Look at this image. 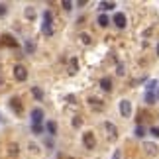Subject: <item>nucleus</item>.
Listing matches in <instances>:
<instances>
[{"label": "nucleus", "instance_id": "31", "mask_svg": "<svg viewBox=\"0 0 159 159\" xmlns=\"http://www.w3.org/2000/svg\"><path fill=\"white\" fill-rule=\"evenodd\" d=\"M122 157V153H120V149H116L114 151V155H112V159H120Z\"/></svg>", "mask_w": 159, "mask_h": 159}, {"label": "nucleus", "instance_id": "12", "mask_svg": "<svg viewBox=\"0 0 159 159\" xmlns=\"http://www.w3.org/2000/svg\"><path fill=\"white\" fill-rule=\"evenodd\" d=\"M157 89V79H149V81H145V93H153Z\"/></svg>", "mask_w": 159, "mask_h": 159}, {"label": "nucleus", "instance_id": "35", "mask_svg": "<svg viewBox=\"0 0 159 159\" xmlns=\"http://www.w3.org/2000/svg\"><path fill=\"white\" fill-rule=\"evenodd\" d=\"M157 96H159V94H157Z\"/></svg>", "mask_w": 159, "mask_h": 159}, {"label": "nucleus", "instance_id": "19", "mask_svg": "<svg viewBox=\"0 0 159 159\" xmlns=\"http://www.w3.org/2000/svg\"><path fill=\"white\" fill-rule=\"evenodd\" d=\"M32 132L35 134V136H39V134H43V126L41 124H32Z\"/></svg>", "mask_w": 159, "mask_h": 159}, {"label": "nucleus", "instance_id": "6", "mask_svg": "<svg viewBox=\"0 0 159 159\" xmlns=\"http://www.w3.org/2000/svg\"><path fill=\"white\" fill-rule=\"evenodd\" d=\"M8 104H10V108H12V110H14V112H16V114H22V112H24V106H22V100H20V98H18V96H12V98H10V102H8Z\"/></svg>", "mask_w": 159, "mask_h": 159}, {"label": "nucleus", "instance_id": "4", "mask_svg": "<svg viewBox=\"0 0 159 159\" xmlns=\"http://www.w3.org/2000/svg\"><path fill=\"white\" fill-rule=\"evenodd\" d=\"M118 108H120V114L122 116H124V118H130V116H132V102L130 100H120L118 102Z\"/></svg>", "mask_w": 159, "mask_h": 159}, {"label": "nucleus", "instance_id": "7", "mask_svg": "<svg viewBox=\"0 0 159 159\" xmlns=\"http://www.w3.org/2000/svg\"><path fill=\"white\" fill-rule=\"evenodd\" d=\"M104 130H106V134H108L110 139H116V138H118V128H116L112 122H104Z\"/></svg>", "mask_w": 159, "mask_h": 159}, {"label": "nucleus", "instance_id": "16", "mask_svg": "<svg viewBox=\"0 0 159 159\" xmlns=\"http://www.w3.org/2000/svg\"><path fill=\"white\" fill-rule=\"evenodd\" d=\"M108 24H110V18H108L106 14H100V16H98V26H102V28H106Z\"/></svg>", "mask_w": 159, "mask_h": 159}, {"label": "nucleus", "instance_id": "8", "mask_svg": "<svg viewBox=\"0 0 159 159\" xmlns=\"http://www.w3.org/2000/svg\"><path fill=\"white\" fill-rule=\"evenodd\" d=\"M41 122H43V110L34 108L32 110V124H41Z\"/></svg>", "mask_w": 159, "mask_h": 159}, {"label": "nucleus", "instance_id": "13", "mask_svg": "<svg viewBox=\"0 0 159 159\" xmlns=\"http://www.w3.org/2000/svg\"><path fill=\"white\" fill-rule=\"evenodd\" d=\"M134 136H136V138H143L145 136V128L142 124H138L136 128H134Z\"/></svg>", "mask_w": 159, "mask_h": 159}, {"label": "nucleus", "instance_id": "3", "mask_svg": "<svg viewBox=\"0 0 159 159\" xmlns=\"http://www.w3.org/2000/svg\"><path fill=\"white\" fill-rule=\"evenodd\" d=\"M14 79L20 81V83H24L28 79V69L24 65H14Z\"/></svg>", "mask_w": 159, "mask_h": 159}, {"label": "nucleus", "instance_id": "17", "mask_svg": "<svg viewBox=\"0 0 159 159\" xmlns=\"http://www.w3.org/2000/svg\"><path fill=\"white\" fill-rule=\"evenodd\" d=\"M4 43L6 45H10V47H18V43H16V41H14V38H12V35H4Z\"/></svg>", "mask_w": 159, "mask_h": 159}, {"label": "nucleus", "instance_id": "34", "mask_svg": "<svg viewBox=\"0 0 159 159\" xmlns=\"http://www.w3.org/2000/svg\"><path fill=\"white\" fill-rule=\"evenodd\" d=\"M0 122H2V116H0Z\"/></svg>", "mask_w": 159, "mask_h": 159}, {"label": "nucleus", "instance_id": "27", "mask_svg": "<svg viewBox=\"0 0 159 159\" xmlns=\"http://www.w3.org/2000/svg\"><path fill=\"white\" fill-rule=\"evenodd\" d=\"M61 6H63L65 10H71V8H73V2H69V0H63V2H61Z\"/></svg>", "mask_w": 159, "mask_h": 159}, {"label": "nucleus", "instance_id": "29", "mask_svg": "<svg viewBox=\"0 0 159 159\" xmlns=\"http://www.w3.org/2000/svg\"><path fill=\"white\" fill-rule=\"evenodd\" d=\"M149 134H151L153 138H159V128H157V126H153V128L149 130Z\"/></svg>", "mask_w": 159, "mask_h": 159}, {"label": "nucleus", "instance_id": "30", "mask_svg": "<svg viewBox=\"0 0 159 159\" xmlns=\"http://www.w3.org/2000/svg\"><path fill=\"white\" fill-rule=\"evenodd\" d=\"M6 12H8V8H6V4H0V18L6 16Z\"/></svg>", "mask_w": 159, "mask_h": 159}, {"label": "nucleus", "instance_id": "32", "mask_svg": "<svg viewBox=\"0 0 159 159\" xmlns=\"http://www.w3.org/2000/svg\"><path fill=\"white\" fill-rule=\"evenodd\" d=\"M65 100H67V102H75V96H73V94H69V96H67Z\"/></svg>", "mask_w": 159, "mask_h": 159}, {"label": "nucleus", "instance_id": "11", "mask_svg": "<svg viewBox=\"0 0 159 159\" xmlns=\"http://www.w3.org/2000/svg\"><path fill=\"white\" fill-rule=\"evenodd\" d=\"M77 71H79V61L77 57H73L69 61V75H77Z\"/></svg>", "mask_w": 159, "mask_h": 159}, {"label": "nucleus", "instance_id": "21", "mask_svg": "<svg viewBox=\"0 0 159 159\" xmlns=\"http://www.w3.org/2000/svg\"><path fill=\"white\" fill-rule=\"evenodd\" d=\"M26 18H28V20H34V18H35V12H34L32 6H28V8H26Z\"/></svg>", "mask_w": 159, "mask_h": 159}, {"label": "nucleus", "instance_id": "33", "mask_svg": "<svg viewBox=\"0 0 159 159\" xmlns=\"http://www.w3.org/2000/svg\"><path fill=\"white\" fill-rule=\"evenodd\" d=\"M157 55H159V45H157Z\"/></svg>", "mask_w": 159, "mask_h": 159}, {"label": "nucleus", "instance_id": "2", "mask_svg": "<svg viewBox=\"0 0 159 159\" xmlns=\"http://www.w3.org/2000/svg\"><path fill=\"white\" fill-rule=\"evenodd\" d=\"M83 143H84V148H87V149H94V148H96V138H94V134H93V132H84V134H83Z\"/></svg>", "mask_w": 159, "mask_h": 159}, {"label": "nucleus", "instance_id": "14", "mask_svg": "<svg viewBox=\"0 0 159 159\" xmlns=\"http://www.w3.org/2000/svg\"><path fill=\"white\" fill-rule=\"evenodd\" d=\"M45 130H47V134L55 136V134H57V124H55V122H47V124H45Z\"/></svg>", "mask_w": 159, "mask_h": 159}, {"label": "nucleus", "instance_id": "25", "mask_svg": "<svg viewBox=\"0 0 159 159\" xmlns=\"http://www.w3.org/2000/svg\"><path fill=\"white\" fill-rule=\"evenodd\" d=\"M8 149H10V155H12V157H16V155H18V145H16V143H10V148H8Z\"/></svg>", "mask_w": 159, "mask_h": 159}, {"label": "nucleus", "instance_id": "23", "mask_svg": "<svg viewBox=\"0 0 159 159\" xmlns=\"http://www.w3.org/2000/svg\"><path fill=\"white\" fill-rule=\"evenodd\" d=\"M145 102H148V104H153V102H155V94L153 93H145Z\"/></svg>", "mask_w": 159, "mask_h": 159}, {"label": "nucleus", "instance_id": "10", "mask_svg": "<svg viewBox=\"0 0 159 159\" xmlns=\"http://www.w3.org/2000/svg\"><path fill=\"white\" fill-rule=\"evenodd\" d=\"M100 89L104 90V93H110V90H112V79H110V77L100 79Z\"/></svg>", "mask_w": 159, "mask_h": 159}, {"label": "nucleus", "instance_id": "15", "mask_svg": "<svg viewBox=\"0 0 159 159\" xmlns=\"http://www.w3.org/2000/svg\"><path fill=\"white\" fill-rule=\"evenodd\" d=\"M32 94H34L35 100H41V98H43V93H41L39 87H32Z\"/></svg>", "mask_w": 159, "mask_h": 159}, {"label": "nucleus", "instance_id": "1", "mask_svg": "<svg viewBox=\"0 0 159 159\" xmlns=\"http://www.w3.org/2000/svg\"><path fill=\"white\" fill-rule=\"evenodd\" d=\"M41 34L43 35H53V16H51V12L49 10H45L43 12V24H41Z\"/></svg>", "mask_w": 159, "mask_h": 159}, {"label": "nucleus", "instance_id": "5", "mask_svg": "<svg viewBox=\"0 0 159 159\" xmlns=\"http://www.w3.org/2000/svg\"><path fill=\"white\" fill-rule=\"evenodd\" d=\"M114 26L120 28V30H124L128 26V18H126L124 12H116V14H114Z\"/></svg>", "mask_w": 159, "mask_h": 159}, {"label": "nucleus", "instance_id": "9", "mask_svg": "<svg viewBox=\"0 0 159 159\" xmlns=\"http://www.w3.org/2000/svg\"><path fill=\"white\" fill-rule=\"evenodd\" d=\"M157 143H153V142H143V151L148 155H157Z\"/></svg>", "mask_w": 159, "mask_h": 159}, {"label": "nucleus", "instance_id": "18", "mask_svg": "<svg viewBox=\"0 0 159 159\" xmlns=\"http://www.w3.org/2000/svg\"><path fill=\"white\" fill-rule=\"evenodd\" d=\"M112 8H116V4H114V2H100V10H102V12L112 10Z\"/></svg>", "mask_w": 159, "mask_h": 159}, {"label": "nucleus", "instance_id": "24", "mask_svg": "<svg viewBox=\"0 0 159 159\" xmlns=\"http://www.w3.org/2000/svg\"><path fill=\"white\" fill-rule=\"evenodd\" d=\"M24 47H26V51H28V53H34V51H35L34 41H26V45H24Z\"/></svg>", "mask_w": 159, "mask_h": 159}, {"label": "nucleus", "instance_id": "28", "mask_svg": "<svg viewBox=\"0 0 159 159\" xmlns=\"http://www.w3.org/2000/svg\"><path fill=\"white\" fill-rule=\"evenodd\" d=\"M73 126H75V128H81L83 126V120L79 118V116H77V118H73Z\"/></svg>", "mask_w": 159, "mask_h": 159}, {"label": "nucleus", "instance_id": "22", "mask_svg": "<svg viewBox=\"0 0 159 159\" xmlns=\"http://www.w3.org/2000/svg\"><path fill=\"white\" fill-rule=\"evenodd\" d=\"M81 43L83 45H90V35L89 34H81Z\"/></svg>", "mask_w": 159, "mask_h": 159}, {"label": "nucleus", "instance_id": "26", "mask_svg": "<svg viewBox=\"0 0 159 159\" xmlns=\"http://www.w3.org/2000/svg\"><path fill=\"white\" fill-rule=\"evenodd\" d=\"M116 73H118L120 77H124V75H126V71H124V65H122V63H118V67H116Z\"/></svg>", "mask_w": 159, "mask_h": 159}, {"label": "nucleus", "instance_id": "20", "mask_svg": "<svg viewBox=\"0 0 159 159\" xmlns=\"http://www.w3.org/2000/svg\"><path fill=\"white\" fill-rule=\"evenodd\" d=\"M89 104L93 106L94 110H102V104H100V100H96V98H90V100H89Z\"/></svg>", "mask_w": 159, "mask_h": 159}]
</instances>
